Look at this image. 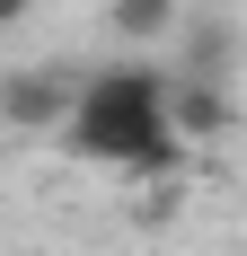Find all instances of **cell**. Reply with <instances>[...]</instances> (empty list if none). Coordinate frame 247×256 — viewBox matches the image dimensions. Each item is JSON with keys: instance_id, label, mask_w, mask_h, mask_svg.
I'll list each match as a JSON object with an SVG mask.
<instances>
[{"instance_id": "cell-2", "label": "cell", "mask_w": 247, "mask_h": 256, "mask_svg": "<svg viewBox=\"0 0 247 256\" xmlns=\"http://www.w3.org/2000/svg\"><path fill=\"white\" fill-rule=\"evenodd\" d=\"M71 98H80V88L62 71H9V80H0V115H9L18 132H62V124H71Z\"/></svg>"}, {"instance_id": "cell-5", "label": "cell", "mask_w": 247, "mask_h": 256, "mask_svg": "<svg viewBox=\"0 0 247 256\" xmlns=\"http://www.w3.org/2000/svg\"><path fill=\"white\" fill-rule=\"evenodd\" d=\"M106 18H115V36H124V44H150V36H168L186 9H176V0H115Z\"/></svg>"}, {"instance_id": "cell-3", "label": "cell", "mask_w": 247, "mask_h": 256, "mask_svg": "<svg viewBox=\"0 0 247 256\" xmlns=\"http://www.w3.org/2000/svg\"><path fill=\"white\" fill-rule=\"evenodd\" d=\"M230 115H238V106H230V88H221V80H186V71L168 80V132L186 142V150H194V142H221V132H230Z\"/></svg>"}, {"instance_id": "cell-4", "label": "cell", "mask_w": 247, "mask_h": 256, "mask_svg": "<svg viewBox=\"0 0 247 256\" xmlns=\"http://www.w3.org/2000/svg\"><path fill=\"white\" fill-rule=\"evenodd\" d=\"M176 26H186V80H221L230 88V53H238L230 18H176Z\"/></svg>"}, {"instance_id": "cell-6", "label": "cell", "mask_w": 247, "mask_h": 256, "mask_svg": "<svg viewBox=\"0 0 247 256\" xmlns=\"http://www.w3.org/2000/svg\"><path fill=\"white\" fill-rule=\"evenodd\" d=\"M36 18V0H0V26H26Z\"/></svg>"}, {"instance_id": "cell-1", "label": "cell", "mask_w": 247, "mask_h": 256, "mask_svg": "<svg viewBox=\"0 0 247 256\" xmlns=\"http://www.w3.org/2000/svg\"><path fill=\"white\" fill-rule=\"evenodd\" d=\"M71 150L80 159H106V168H124L132 150H150L159 132H168V80L142 71V62H115V71H98L88 88L71 98Z\"/></svg>"}]
</instances>
